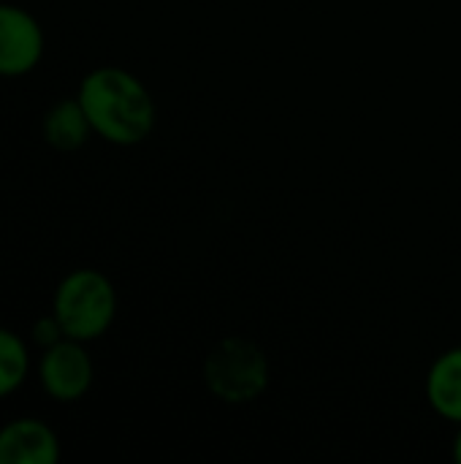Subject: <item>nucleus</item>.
I'll return each instance as SVG.
<instances>
[{
	"mask_svg": "<svg viewBox=\"0 0 461 464\" xmlns=\"http://www.w3.org/2000/svg\"><path fill=\"white\" fill-rule=\"evenodd\" d=\"M92 133L117 147L141 144L158 120L155 101L144 82L117 65H101L90 71L76 92Z\"/></svg>",
	"mask_w": 461,
	"mask_h": 464,
	"instance_id": "1",
	"label": "nucleus"
},
{
	"mask_svg": "<svg viewBox=\"0 0 461 464\" xmlns=\"http://www.w3.org/2000/svg\"><path fill=\"white\" fill-rule=\"evenodd\" d=\"M52 313L57 315L65 337L92 343L103 337L117 318V291L98 269H73L54 291Z\"/></svg>",
	"mask_w": 461,
	"mask_h": 464,
	"instance_id": "2",
	"label": "nucleus"
},
{
	"mask_svg": "<svg viewBox=\"0 0 461 464\" xmlns=\"http://www.w3.org/2000/svg\"><path fill=\"white\" fill-rule=\"evenodd\" d=\"M272 381L264 348L247 337H223L204 359V383L209 394L226 405L255 402Z\"/></svg>",
	"mask_w": 461,
	"mask_h": 464,
	"instance_id": "3",
	"label": "nucleus"
},
{
	"mask_svg": "<svg viewBox=\"0 0 461 464\" xmlns=\"http://www.w3.org/2000/svg\"><path fill=\"white\" fill-rule=\"evenodd\" d=\"M84 345L87 343L65 337L41 353L38 381L49 400L71 405V402H79L92 389L95 367Z\"/></svg>",
	"mask_w": 461,
	"mask_h": 464,
	"instance_id": "4",
	"label": "nucleus"
},
{
	"mask_svg": "<svg viewBox=\"0 0 461 464\" xmlns=\"http://www.w3.org/2000/svg\"><path fill=\"white\" fill-rule=\"evenodd\" d=\"M43 57V30L38 19L19 8L0 3V76H24Z\"/></svg>",
	"mask_w": 461,
	"mask_h": 464,
	"instance_id": "5",
	"label": "nucleus"
},
{
	"mask_svg": "<svg viewBox=\"0 0 461 464\" xmlns=\"http://www.w3.org/2000/svg\"><path fill=\"white\" fill-rule=\"evenodd\" d=\"M60 459L57 432L38 419H14L0 427V464H54Z\"/></svg>",
	"mask_w": 461,
	"mask_h": 464,
	"instance_id": "6",
	"label": "nucleus"
},
{
	"mask_svg": "<svg viewBox=\"0 0 461 464\" xmlns=\"http://www.w3.org/2000/svg\"><path fill=\"white\" fill-rule=\"evenodd\" d=\"M424 394L429 408L451 421V424H461V345L448 348L446 353H440L424 381Z\"/></svg>",
	"mask_w": 461,
	"mask_h": 464,
	"instance_id": "7",
	"label": "nucleus"
},
{
	"mask_svg": "<svg viewBox=\"0 0 461 464\" xmlns=\"http://www.w3.org/2000/svg\"><path fill=\"white\" fill-rule=\"evenodd\" d=\"M92 136V125L79 103V98H68L54 103L46 117H43V139L49 147L71 152L87 144V139Z\"/></svg>",
	"mask_w": 461,
	"mask_h": 464,
	"instance_id": "8",
	"label": "nucleus"
},
{
	"mask_svg": "<svg viewBox=\"0 0 461 464\" xmlns=\"http://www.w3.org/2000/svg\"><path fill=\"white\" fill-rule=\"evenodd\" d=\"M30 372V353L19 334L0 326V400L22 389Z\"/></svg>",
	"mask_w": 461,
	"mask_h": 464,
	"instance_id": "9",
	"label": "nucleus"
},
{
	"mask_svg": "<svg viewBox=\"0 0 461 464\" xmlns=\"http://www.w3.org/2000/svg\"><path fill=\"white\" fill-rule=\"evenodd\" d=\"M30 337H33V343H35L41 351H46V348L57 345L60 340H65V332H62V326H60L57 315H54V313H49V315H41V318L33 324Z\"/></svg>",
	"mask_w": 461,
	"mask_h": 464,
	"instance_id": "10",
	"label": "nucleus"
},
{
	"mask_svg": "<svg viewBox=\"0 0 461 464\" xmlns=\"http://www.w3.org/2000/svg\"><path fill=\"white\" fill-rule=\"evenodd\" d=\"M451 457L461 464V424L459 430H456V435H454V446H451Z\"/></svg>",
	"mask_w": 461,
	"mask_h": 464,
	"instance_id": "11",
	"label": "nucleus"
}]
</instances>
